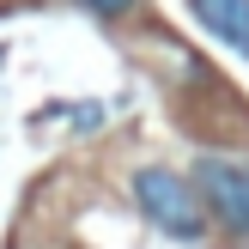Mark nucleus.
I'll use <instances>...</instances> for the list:
<instances>
[{"instance_id": "obj_1", "label": "nucleus", "mask_w": 249, "mask_h": 249, "mask_svg": "<svg viewBox=\"0 0 249 249\" xmlns=\"http://www.w3.org/2000/svg\"><path fill=\"white\" fill-rule=\"evenodd\" d=\"M134 201H140V213L152 219L164 237H177V243H195V237L207 231V213H201L195 182L177 177V170H164V164L134 170Z\"/></svg>"}, {"instance_id": "obj_2", "label": "nucleus", "mask_w": 249, "mask_h": 249, "mask_svg": "<svg viewBox=\"0 0 249 249\" xmlns=\"http://www.w3.org/2000/svg\"><path fill=\"white\" fill-rule=\"evenodd\" d=\"M189 182L201 195V213H213L231 237L249 243V164L243 158H213L207 152V158H195Z\"/></svg>"}, {"instance_id": "obj_3", "label": "nucleus", "mask_w": 249, "mask_h": 249, "mask_svg": "<svg viewBox=\"0 0 249 249\" xmlns=\"http://www.w3.org/2000/svg\"><path fill=\"white\" fill-rule=\"evenodd\" d=\"M189 12L201 18V31H213L219 43L249 55V0H189Z\"/></svg>"}, {"instance_id": "obj_4", "label": "nucleus", "mask_w": 249, "mask_h": 249, "mask_svg": "<svg viewBox=\"0 0 249 249\" xmlns=\"http://www.w3.org/2000/svg\"><path fill=\"white\" fill-rule=\"evenodd\" d=\"M85 6H91V12H97V18H122V12H128V6H134V0H85Z\"/></svg>"}]
</instances>
